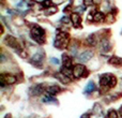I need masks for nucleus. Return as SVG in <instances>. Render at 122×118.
<instances>
[{"label":"nucleus","mask_w":122,"mask_h":118,"mask_svg":"<svg viewBox=\"0 0 122 118\" xmlns=\"http://www.w3.org/2000/svg\"><path fill=\"white\" fill-rule=\"evenodd\" d=\"M30 37L38 44H44L46 42V33L45 30L38 24H33L30 28Z\"/></svg>","instance_id":"2"},{"label":"nucleus","mask_w":122,"mask_h":118,"mask_svg":"<svg viewBox=\"0 0 122 118\" xmlns=\"http://www.w3.org/2000/svg\"><path fill=\"white\" fill-rule=\"evenodd\" d=\"M70 44V33L62 30H57L56 37L54 40V46L58 49H65L69 47Z\"/></svg>","instance_id":"3"},{"label":"nucleus","mask_w":122,"mask_h":118,"mask_svg":"<svg viewBox=\"0 0 122 118\" xmlns=\"http://www.w3.org/2000/svg\"><path fill=\"white\" fill-rule=\"evenodd\" d=\"M16 82H17V78L14 74L1 73V75H0V85H1V87H4L6 85H13Z\"/></svg>","instance_id":"6"},{"label":"nucleus","mask_w":122,"mask_h":118,"mask_svg":"<svg viewBox=\"0 0 122 118\" xmlns=\"http://www.w3.org/2000/svg\"><path fill=\"white\" fill-rule=\"evenodd\" d=\"M61 62H62V68L65 69H73V59L70 55L67 54H63L62 59H61Z\"/></svg>","instance_id":"10"},{"label":"nucleus","mask_w":122,"mask_h":118,"mask_svg":"<svg viewBox=\"0 0 122 118\" xmlns=\"http://www.w3.org/2000/svg\"><path fill=\"white\" fill-rule=\"evenodd\" d=\"M44 57H45L44 52H38V53H36L32 56L31 62L33 63L34 65H36V67H41L42 63L44 62Z\"/></svg>","instance_id":"8"},{"label":"nucleus","mask_w":122,"mask_h":118,"mask_svg":"<svg viewBox=\"0 0 122 118\" xmlns=\"http://www.w3.org/2000/svg\"><path fill=\"white\" fill-rule=\"evenodd\" d=\"M70 21H71V18H69V16H64L63 18H61L60 21H62V23H69Z\"/></svg>","instance_id":"25"},{"label":"nucleus","mask_w":122,"mask_h":118,"mask_svg":"<svg viewBox=\"0 0 122 118\" xmlns=\"http://www.w3.org/2000/svg\"><path fill=\"white\" fill-rule=\"evenodd\" d=\"M57 8L56 6H51V8L47 9V12H46V15H49V14H55L57 12Z\"/></svg>","instance_id":"22"},{"label":"nucleus","mask_w":122,"mask_h":118,"mask_svg":"<svg viewBox=\"0 0 122 118\" xmlns=\"http://www.w3.org/2000/svg\"><path fill=\"white\" fill-rule=\"evenodd\" d=\"M55 76H56V78L57 80H59L62 84H69L70 82H71V77L70 76H67V75H65L64 73H62V72H58V73H56L55 74Z\"/></svg>","instance_id":"16"},{"label":"nucleus","mask_w":122,"mask_h":118,"mask_svg":"<svg viewBox=\"0 0 122 118\" xmlns=\"http://www.w3.org/2000/svg\"><path fill=\"white\" fill-rule=\"evenodd\" d=\"M46 88L47 87H45L44 85H42V84H36L30 88L29 92L31 96H41L44 92H46Z\"/></svg>","instance_id":"7"},{"label":"nucleus","mask_w":122,"mask_h":118,"mask_svg":"<svg viewBox=\"0 0 122 118\" xmlns=\"http://www.w3.org/2000/svg\"><path fill=\"white\" fill-rule=\"evenodd\" d=\"M51 62L55 63V64H60V60H58L57 58H51Z\"/></svg>","instance_id":"26"},{"label":"nucleus","mask_w":122,"mask_h":118,"mask_svg":"<svg viewBox=\"0 0 122 118\" xmlns=\"http://www.w3.org/2000/svg\"><path fill=\"white\" fill-rule=\"evenodd\" d=\"M41 4H42V6L44 9H48L51 6V4H53V0H43L42 2H41Z\"/></svg>","instance_id":"21"},{"label":"nucleus","mask_w":122,"mask_h":118,"mask_svg":"<svg viewBox=\"0 0 122 118\" xmlns=\"http://www.w3.org/2000/svg\"><path fill=\"white\" fill-rule=\"evenodd\" d=\"M95 90H97V84H95L93 80H90V82L86 85V87H85L84 92L86 93V95H90V93L94 92Z\"/></svg>","instance_id":"15"},{"label":"nucleus","mask_w":122,"mask_h":118,"mask_svg":"<svg viewBox=\"0 0 122 118\" xmlns=\"http://www.w3.org/2000/svg\"><path fill=\"white\" fill-rule=\"evenodd\" d=\"M86 41H87V44L90 45V46H95V45H97V42H99L97 34H94V33L88 36V38H87Z\"/></svg>","instance_id":"18"},{"label":"nucleus","mask_w":122,"mask_h":118,"mask_svg":"<svg viewBox=\"0 0 122 118\" xmlns=\"http://www.w3.org/2000/svg\"><path fill=\"white\" fill-rule=\"evenodd\" d=\"M118 113H119V115H120V116L122 117V105L120 106V108H119V112H118Z\"/></svg>","instance_id":"28"},{"label":"nucleus","mask_w":122,"mask_h":118,"mask_svg":"<svg viewBox=\"0 0 122 118\" xmlns=\"http://www.w3.org/2000/svg\"><path fill=\"white\" fill-rule=\"evenodd\" d=\"M73 71V76L75 78H80V77H87V75L89 74V71L87 70V68L85 67L82 63H77L73 67L72 69Z\"/></svg>","instance_id":"5"},{"label":"nucleus","mask_w":122,"mask_h":118,"mask_svg":"<svg viewBox=\"0 0 122 118\" xmlns=\"http://www.w3.org/2000/svg\"><path fill=\"white\" fill-rule=\"evenodd\" d=\"M4 42H5V44L8 45L9 47L15 49V51L18 52L19 54H21L24 52V49H23V47H21L20 43L18 42V40H17L15 37H13V36H6L5 39H4Z\"/></svg>","instance_id":"4"},{"label":"nucleus","mask_w":122,"mask_h":118,"mask_svg":"<svg viewBox=\"0 0 122 118\" xmlns=\"http://www.w3.org/2000/svg\"><path fill=\"white\" fill-rule=\"evenodd\" d=\"M117 83H118V80L112 73H104L100 75L99 84L101 91H103V92H106V91L115 88L117 86Z\"/></svg>","instance_id":"1"},{"label":"nucleus","mask_w":122,"mask_h":118,"mask_svg":"<svg viewBox=\"0 0 122 118\" xmlns=\"http://www.w3.org/2000/svg\"><path fill=\"white\" fill-rule=\"evenodd\" d=\"M107 118H119V113L115 110H109L107 113Z\"/></svg>","instance_id":"20"},{"label":"nucleus","mask_w":122,"mask_h":118,"mask_svg":"<svg viewBox=\"0 0 122 118\" xmlns=\"http://www.w3.org/2000/svg\"><path fill=\"white\" fill-rule=\"evenodd\" d=\"M112 48V45H110V42L107 38H103L101 41H100V52L102 53H108Z\"/></svg>","instance_id":"12"},{"label":"nucleus","mask_w":122,"mask_h":118,"mask_svg":"<svg viewBox=\"0 0 122 118\" xmlns=\"http://www.w3.org/2000/svg\"><path fill=\"white\" fill-rule=\"evenodd\" d=\"M80 118H91V114L90 113H85V114H82Z\"/></svg>","instance_id":"27"},{"label":"nucleus","mask_w":122,"mask_h":118,"mask_svg":"<svg viewBox=\"0 0 122 118\" xmlns=\"http://www.w3.org/2000/svg\"><path fill=\"white\" fill-rule=\"evenodd\" d=\"M71 21L75 28H81V16L78 13H72L71 16Z\"/></svg>","instance_id":"13"},{"label":"nucleus","mask_w":122,"mask_h":118,"mask_svg":"<svg viewBox=\"0 0 122 118\" xmlns=\"http://www.w3.org/2000/svg\"><path fill=\"white\" fill-rule=\"evenodd\" d=\"M108 63L112 65H114V67H122V58L120 57H117V56H112V57L109 58V60H108Z\"/></svg>","instance_id":"17"},{"label":"nucleus","mask_w":122,"mask_h":118,"mask_svg":"<svg viewBox=\"0 0 122 118\" xmlns=\"http://www.w3.org/2000/svg\"><path fill=\"white\" fill-rule=\"evenodd\" d=\"M105 19H106V15L104 14L103 12H101V11H95V12L92 14V21H93L101 23V21H105Z\"/></svg>","instance_id":"14"},{"label":"nucleus","mask_w":122,"mask_h":118,"mask_svg":"<svg viewBox=\"0 0 122 118\" xmlns=\"http://www.w3.org/2000/svg\"><path fill=\"white\" fill-rule=\"evenodd\" d=\"M93 4V0H84V5L85 6H91Z\"/></svg>","instance_id":"24"},{"label":"nucleus","mask_w":122,"mask_h":118,"mask_svg":"<svg viewBox=\"0 0 122 118\" xmlns=\"http://www.w3.org/2000/svg\"><path fill=\"white\" fill-rule=\"evenodd\" d=\"M105 21H115V16L112 14V13H109L108 15H106V19Z\"/></svg>","instance_id":"23"},{"label":"nucleus","mask_w":122,"mask_h":118,"mask_svg":"<svg viewBox=\"0 0 122 118\" xmlns=\"http://www.w3.org/2000/svg\"><path fill=\"white\" fill-rule=\"evenodd\" d=\"M43 103H57V99L53 96H49L47 93H45V96L42 98Z\"/></svg>","instance_id":"19"},{"label":"nucleus","mask_w":122,"mask_h":118,"mask_svg":"<svg viewBox=\"0 0 122 118\" xmlns=\"http://www.w3.org/2000/svg\"><path fill=\"white\" fill-rule=\"evenodd\" d=\"M61 91H63V89L61 88L59 85H51V86H48L46 88V92L47 95L49 96H53V97H55V96L59 95Z\"/></svg>","instance_id":"11"},{"label":"nucleus","mask_w":122,"mask_h":118,"mask_svg":"<svg viewBox=\"0 0 122 118\" xmlns=\"http://www.w3.org/2000/svg\"><path fill=\"white\" fill-rule=\"evenodd\" d=\"M93 56H94L93 51H91V49H86V51H84L78 56V60H79L80 63H85V62H88Z\"/></svg>","instance_id":"9"}]
</instances>
